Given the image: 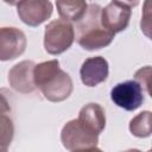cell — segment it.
Segmentation results:
<instances>
[{
    "instance_id": "6da1fadb",
    "label": "cell",
    "mask_w": 152,
    "mask_h": 152,
    "mask_svg": "<svg viewBox=\"0 0 152 152\" xmlns=\"http://www.w3.org/2000/svg\"><path fill=\"white\" fill-rule=\"evenodd\" d=\"M33 81L44 97L51 102L66 100L72 93V80L68 72L59 68L58 59H51L36 64Z\"/></svg>"
},
{
    "instance_id": "7a4b0ae2",
    "label": "cell",
    "mask_w": 152,
    "mask_h": 152,
    "mask_svg": "<svg viewBox=\"0 0 152 152\" xmlns=\"http://www.w3.org/2000/svg\"><path fill=\"white\" fill-rule=\"evenodd\" d=\"M101 6L99 4H88L86 14L76 23V42L84 50L94 51L108 46L114 36L101 24Z\"/></svg>"
},
{
    "instance_id": "3957f363",
    "label": "cell",
    "mask_w": 152,
    "mask_h": 152,
    "mask_svg": "<svg viewBox=\"0 0 152 152\" xmlns=\"http://www.w3.org/2000/svg\"><path fill=\"white\" fill-rule=\"evenodd\" d=\"M75 40V30L71 23L62 19L50 21L45 26L44 48L50 55H59L66 51Z\"/></svg>"
},
{
    "instance_id": "277c9868",
    "label": "cell",
    "mask_w": 152,
    "mask_h": 152,
    "mask_svg": "<svg viewBox=\"0 0 152 152\" xmlns=\"http://www.w3.org/2000/svg\"><path fill=\"white\" fill-rule=\"evenodd\" d=\"M61 141L68 151H78L95 147L99 142V135L82 126L77 119L68 121L61 132Z\"/></svg>"
},
{
    "instance_id": "5b68a950",
    "label": "cell",
    "mask_w": 152,
    "mask_h": 152,
    "mask_svg": "<svg viewBox=\"0 0 152 152\" xmlns=\"http://www.w3.org/2000/svg\"><path fill=\"white\" fill-rule=\"evenodd\" d=\"M138 1H110L101 10V24L113 34L127 28L132 15V7Z\"/></svg>"
},
{
    "instance_id": "8992f818",
    "label": "cell",
    "mask_w": 152,
    "mask_h": 152,
    "mask_svg": "<svg viewBox=\"0 0 152 152\" xmlns=\"http://www.w3.org/2000/svg\"><path fill=\"white\" fill-rule=\"evenodd\" d=\"M110 99L118 107L132 112L138 109L144 102V89L133 80L114 86L110 90Z\"/></svg>"
},
{
    "instance_id": "52a82bcc",
    "label": "cell",
    "mask_w": 152,
    "mask_h": 152,
    "mask_svg": "<svg viewBox=\"0 0 152 152\" xmlns=\"http://www.w3.org/2000/svg\"><path fill=\"white\" fill-rule=\"evenodd\" d=\"M27 39L17 27H0V61H11L25 52Z\"/></svg>"
},
{
    "instance_id": "ba28073f",
    "label": "cell",
    "mask_w": 152,
    "mask_h": 152,
    "mask_svg": "<svg viewBox=\"0 0 152 152\" xmlns=\"http://www.w3.org/2000/svg\"><path fill=\"white\" fill-rule=\"evenodd\" d=\"M21 21L28 26H38L52 14V4L45 0H25L14 4Z\"/></svg>"
},
{
    "instance_id": "9c48e42d",
    "label": "cell",
    "mask_w": 152,
    "mask_h": 152,
    "mask_svg": "<svg viewBox=\"0 0 152 152\" xmlns=\"http://www.w3.org/2000/svg\"><path fill=\"white\" fill-rule=\"evenodd\" d=\"M36 64L32 61H23L17 63L8 71L10 86L23 94H28L36 90L33 81V69Z\"/></svg>"
},
{
    "instance_id": "30bf717a",
    "label": "cell",
    "mask_w": 152,
    "mask_h": 152,
    "mask_svg": "<svg viewBox=\"0 0 152 152\" xmlns=\"http://www.w3.org/2000/svg\"><path fill=\"white\" fill-rule=\"evenodd\" d=\"M108 62L101 56L87 58L80 69L81 81L87 87H96L108 77Z\"/></svg>"
},
{
    "instance_id": "8fae6325",
    "label": "cell",
    "mask_w": 152,
    "mask_h": 152,
    "mask_svg": "<svg viewBox=\"0 0 152 152\" xmlns=\"http://www.w3.org/2000/svg\"><path fill=\"white\" fill-rule=\"evenodd\" d=\"M77 120L82 126L97 135L106 127V113L103 107L99 103L91 102L83 106L78 113Z\"/></svg>"
},
{
    "instance_id": "7c38bea8",
    "label": "cell",
    "mask_w": 152,
    "mask_h": 152,
    "mask_svg": "<svg viewBox=\"0 0 152 152\" xmlns=\"http://www.w3.org/2000/svg\"><path fill=\"white\" fill-rule=\"evenodd\" d=\"M56 7L58 11V14L62 20H65L68 23L74 21L77 23L83 18V15L87 12L88 4L82 0L76 1H57Z\"/></svg>"
},
{
    "instance_id": "4fadbf2b",
    "label": "cell",
    "mask_w": 152,
    "mask_h": 152,
    "mask_svg": "<svg viewBox=\"0 0 152 152\" xmlns=\"http://www.w3.org/2000/svg\"><path fill=\"white\" fill-rule=\"evenodd\" d=\"M129 131L138 138L151 135V112L145 110L134 116L129 122Z\"/></svg>"
},
{
    "instance_id": "5bb4252c",
    "label": "cell",
    "mask_w": 152,
    "mask_h": 152,
    "mask_svg": "<svg viewBox=\"0 0 152 152\" xmlns=\"http://www.w3.org/2000/svg\"><path fill=\"white\" fill-rule=\"evenodd\" d=\"M14 125L8 114H0V147L7 148L13 140Z\"/></svg>"
},
{
    "instance_id": "9a60e30c",
    "label": "cell",
    "mask_w": 152,
    "mask_h": 152,
    "mask_svg": "<svg viewBox=\"0 0 152 152\" xmlns=\"http://www.w3.org/2000/svg\"><path fill=\"white\" fill-rule=\"evenodd\" d=\"M134 81L140 84L141 88H145L147 94H151L150 91V84H151V66L146 65L145 68L139 69L134 74Z\"/></svg>"
},
{
    "instance_id": "2e32d148",
    "label": "cell",
    "mask_w": 152,
    "mask_h": 152,
    "mask_svg": "<svg viewBox=\"0 0 152 152\" xmlns=\"http://www.w3.org/2000/svg\"><path fill=\"white\" fill-rule=\"evenodd\" d=\"M11 103L7 99V94L5 89H0V114H8L11 113Z\"/></svg>"
},
{
    "instance_id": "e0dca14e",
    "label": "cell",
    "mask_w": 152,
    "mask_h": 152,
    "mask_svg": "<svg viewBox=\"0 0 152 152\" xmlns=\"http://www.w3.org/2000/svg\"><path fill=\"white\" fill-rule=\"evenodd\" d=\"M74 152H103L102 150L95 147H90V148H84V150H78V151H74Z\"/></svg>"
},
{
    "instance_id": "ac0fdd59",
    "label": "cell",
    "mask_w": 152,
    "mask_h": 152,
    "mask_svg": "<svg viewBox=\"0 0 152 152\" xmlns=\"http://www.w3.org/2000/svg\"><path fill=\"white\" fill-rule=\"evenodd\" d=\"M122 152H141L140 150H138V148H129V150H126V151H122ZM150 152V151H148Z\"/></svg>"
},
{
    "instance_id": "d6986e66",
    "label": "cell",
    "mask_w": 152,
    "mask_h": 152,
    "mask_svg": "<svg viewBox=\"0 0 152 152\" xmlns=\"http://www.w3.org/2000/svg\"><path fill=\"white\" fill-rule=\"evenodd\" d=\"M0 152H7V148H1L0 147Z\"/></svg>"
}]
</instances>
